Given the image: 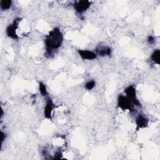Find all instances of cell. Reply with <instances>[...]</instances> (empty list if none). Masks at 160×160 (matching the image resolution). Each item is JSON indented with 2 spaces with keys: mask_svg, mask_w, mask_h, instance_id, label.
I'll return each mask as SVG.
<instances>
[{
  "mask_svg": "<svg viewBox=\"0 0 160 160\" xmlns=\"http://www.w3.org/2000/svg\"><path fill=\"white\" fill-rule=\"evenodd\" d=\"M5 135H6V134H5L2 131L1 132V145H2V144L3 141H4V140L5 139V138H6V136H5Z\"/></svg>",
  "mask_w": 160,
  "mask_h": 160,
  "instance_id": "16",
  "label": "cell"
},
{
  "mask_svg": "<svg viewBox=\"0 0 160 160\" xmlns=\"http://www.w3.org/2000/svg\"><path fill=\"white\" fill-rule=\"evenodd\" d=\"M21 19L20 18H16V19H14V20L11 24L8 25V26L6 28V35L8 37L11 38V39H18V36L16 34V30L18 28L19 24L21 21Z\"/></svg>",
  "mask_w": 160,
  "mask_h": 160,
  "instance_id": "3",
  "label": "cell"
},
{
  "mask_svg": "<svg viewBox=\"0 0 160 160\" xmlns=\"http://www.w3.org/2000/svg\"><path fill=\"white\" fill-rule=\"evenodd\" d=\"M62 152L61 151H57L55 154H54V158L53 159H61L62 158Z\"/></svg>",
  "mask_w": 160,
  "mask_h": 160,
  "instance_id": "14",
  "label": "cell"
},
{
  "mask_svg": "<svg viewBox=\"0 0 160 160\" xmlns=\"http://www.w3.org/2000/svg\"><path fill=\"white\" fill-rule=\"evenodd\" d=\"M91 4V2L88 1V0H82V1H79L76 2L74 4V8L75 11L81 14L86 11L87 9H88Z\"/></svg>",
  "mask_w": 160,
  "mask_h": 160,
  "instance_id": "6",
  "label": "cell"
},
{
  "mask_svg": "<svg viewBox=\"0 0 160 160\" xmlns=\"http://www.w3.org/2000/svg\"><path fill=\"white\" fill-rule=\"evenodd\" d=\"M39 92H41L42 96H46L48 95L46 87L43 82H39Z\"/></svg>",
  "mask_w": 160,
  "mask_h": 160,
  "instance_id": "12",
  "label": "cell"
},
{
  "mask_svg": "<svg viewBox=\"0 0 160 160\" xmlns=\"http://www.w3.org/2000/svg\"><path fill=\"white\" fill-rule=\"evenodd\" d=\"M148 41L149 42V44H153L155 41V39H154V38L152 36H149L148 37Z\"/></svg>",
  "mask_w": 160,
  "mask_h": 160,
  "instance_id": "15",
  "label": "cell"
},
{
  "mask_svg": "<svg viewBox=\"0 0 160 160\" xmlns=\"http://www.w3.org/2000/svg\"><path fill=\"white\" fill-rule=\"evenodd\" d=\"M118 106L122 110H128L130 112L134 111V106L129 101L126 96L119 94L118 98Z\"/></svg>",
  "mask_w": 160,
  "mask_h": 160,
  "instance_id": "4",
  "label": "cell"
},
{
  "mask_svg": "<svg viewBox=\"0 0 160 160\" xmlns=\"http://www.w3.org/2000/svg\"><path fill=\"white\" fill-rule=\"evenodd\" d=\"M12 5V1L11 0H2L0 2V6L2 10L9 9Z\"/></svg>",
  "mask_w": 160,
  "mask_h": 160,
  "instance_id": "11",
  "label": "cell"
},
{
  "mask_svg": "<svg viewBox=\"0 0 160 160\" xmlns=\"http://www.w3.org/2000/svg\"><path fill=\"white\" fill-rule=\"evenodd\" d=\"M55 108L54 104L51 98H48L46 99V105L44 109V116L46 119L52 120V112Z\"/></svg>",
  "mask_w": 160,
  "mask_h": 160,
  "instance_id": "5",
  "label": "cell"
},
{
  "mask_svg": "<svg viewBox=\"0 0 160 160\" xmlns=\"http://www.w3.org/2000/svg\"><path fill=\"white\" fill-rule=\"evenodd\" d=\"M126 96L129 100V101L134 105L138 107H141V104L137 98L136 88L133 85H129L124 89Z\"/></svg>",
  "mask_w": 160,
  "mask_h": 160,
  "instance_id": "2",
  "label": "cell"
},
{
  "mask_svg": "<svg viewBox=\"0 0 160 160\" xmlns=\"http://www.w3.org/2000/svg\"><path fill=\"white\" fill-rule=\"evenodd\" d=\"M80 57L84 60H92L97 58L98 55L96 52L84 49H79L78 51Z\"/></svg>",
  "mask_w": 160,
  "mask_h": 160,
  "instance_id": "7",
  "label": "cell"
},
{
  "mask_svg": "<svg viewBox=\"0 0 160 160\" xmlns=\"http://www.w3.org/2000/svg\"><path fill=\"white\" fill-rule=\"evenodd\" d=\"M62 41L63 35L59 29L55 28L51 30L45 38L46 56L51 57L54 51L61 46Z\"/></svg>",
  "mask_w": 160,
  "mask_h": 160,
  "instance_id": "1",
  "label": "cell"
},
{
  "mask_svg": "<svg viewBox=\"0 0 160 160\" xmlns=\"http://www.w3.org/2000/svg\"><path fill=\"white\" fill-rule=\"evenodd\" d=\"M149 119L142 114H139L136 119L137 129L144 128L148 126Z\"/></svg>",
  "mask_w": 160,
  "mask_h": 160,
  "instance_id": "9",
  "label": "cell"
},
{
  "mask_svg": "<svg viewBox=\"0 0 160 160\" xmlns=\"http://www.w3.org/2000/svg\"><path fill=\"white\" fill-rule=\"evenodd\" d=\"M151 60L157 64H160V51L159 49H155L151 54Z\"/></svg>",
  "mask_w": 160,
  "mask_h": 160,
  "instance_id": "10",
  "label": "cell"
},
{
  "mask_svg": "<svg viewBox=\"0 0 160 160\" xmlns=\"http://www.w3.org/2000/svg\"><path fill=\"white\" fill-rule=\"evenodd\" d=\"M95 84H96V82L94 80L89 81L85 84V88L88 90H91L92 89L94 88V87L95 86Z\"/></svg>",
  "mask_w": 160,
  "mask_h": 160,
  "instance_id": "13",
  "label": "cell"
},
{
  "mask_svg": "<svg viewBox=\"0 0 160 160\" xmlns=\"http://www.w3.org/2000/svg\"><path fill=\"white\" fill-rule=\"evenodd\" d=\"M111 52L112 50L111 48L105 45H101V44H99L96 49V54L100 56H109L111 54Z\"/></svg>",
  "mask_w": 160,
  "mask_h": 160,
  "instance_id": "8",
  "label": "cell"
}]
</instances>
